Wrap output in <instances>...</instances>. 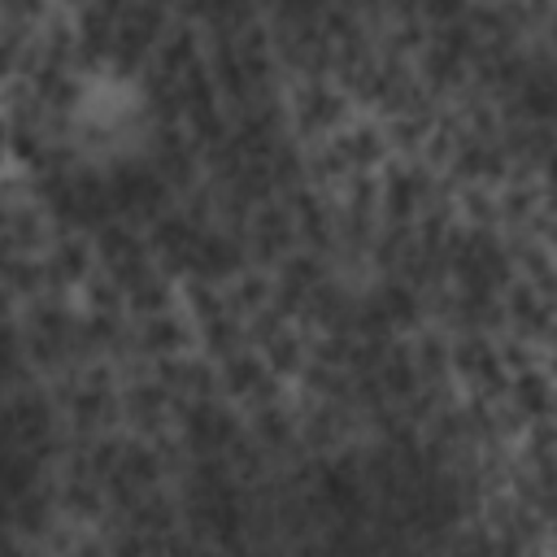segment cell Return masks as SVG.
Masks as SVG:
<instances>
[{
    "instance_id": "obj_1",
    "label": "cell",
    "mask_w": 557,
    "mask_h": 557,
    "mask_svg": "<svg viewBox=\"0 0 557 557\" xmlns=\"http://www.w3.org/2000/svg\"><path fill=\"white\" fill-rule=\"evenodd\" d=\"M191 339H196V331H191V322H187L174 305L161 309V313L139 318V326H135V344H139V352L152 357V361H161V357H178Z\"/></svg>"
},
{
    "instance_id": "obj_2",
    "label": "cell",
    "mask_w": 557,
    "mask_h": 557,
    "mask_svg": "<svg viewBox=\"0 0 557 557\" xmlns=\"http://www.w3.org/2000/svg\"><path fill=\"white\" fill-rule=\"evenodd\" d=\"M505 392H509V405L522 413V422H544L548 418V405H553V387H548V374L540 366H522L505 379Z\"/></svg>"
},
{
    "instance_id": "obj_3",
    "label": "cell",
    "mask_w": 557,
    "mask_h": 557,
    "mask_svg": "<svg viewBox=\"0 0 557 557\" xmlns=\"http://www.w3.org/2000/svg\"><path fill=\"white\" fill-rule=\"evenodd\" d=\"M296 113H300V126H309V131H331V126L344 122V96H339L335 87H326V83H305Z\"/></svg>"
}]
</instances>
